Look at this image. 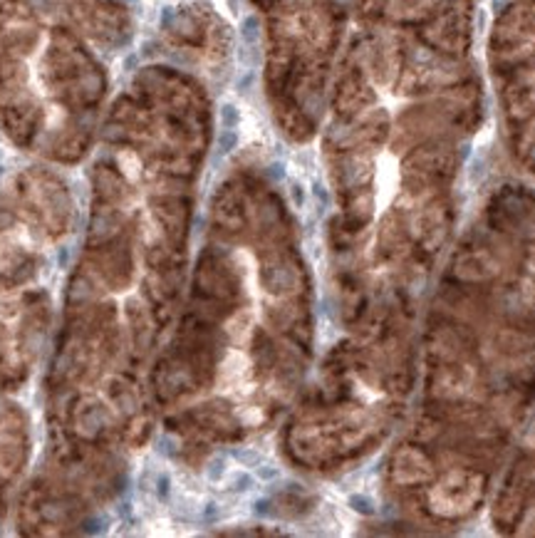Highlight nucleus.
Instances as JSON below:
<instances>
[{
    "mask_svg": "<svg viewBox=\"0 0 535 538\" xmlns=\"http://www.w3.org/2000/svg\"><path fill=\"white\" fill-rule=\"evenodd\" d=\"M240 35H243V40L248 45H253L255 40H258V35H260V23H258V17L255 15H248L245 20H243V25H240Z\"/></svg>",
    "mask_w": 535,
    "mask_h": 538,
    "instance_id": "1",
    "label": "nucleus"
},
{
    "mask_svg": "<svg viewBox=\"0 0 535 538\" xmlns=\"http://www.w3.org/2000/svg\"><path fill=\"white\" fill-rule=\"evenodd\" d=\"M238 122H240V112L236 109V104L225 102L221 107V124H223V129H236Z\"/></svg>",
    "mask_w": 535,
    "mask_h": 538,
    "instance_id": "2",
    "label": "nucleus"
},
{
    "mask_svg": "<svg viewBox=\"0 0 535 538\" xmlns=\"http://www.w3.org/2000/svg\"><path fill=\"white\" fill-rule=\"evenodd\" d=\"M236 144H238V134H236V129H223V132L218 134V154H228V152H233V149H236Z\"/></svg>",
    "mask_w": 535,
    "mask_h": 538,
    "instance_id": "3",
    "label": "nucleus"
},
{
    "mask_svg": "<svg viewBox=\"0 0 535 538\" xmlns=\"http://www.w3.org/2000/svg\"><path fill=\"white\" fill-rule=\"evenodd\" d=\"M350 506H352V511L362 513V516H372V513H374V504H372V498H367V496H362V494H352V496H350Z\"/></svg>",
    "mask_w": 535,
    "mask_h": 538,
    "instance_id": "4",
    "label": "nucleus"
},
{
    "mask_svg": "<svg viewBox=\"0 0 535 538\" xmlns=\"http://www.w3.org/2000/svg\"><path fill=\"white\" fill-rule=\"evenodd\" d=\"M225 474V456H213L206 467V476L211 481H221V476Z\"/></svg>",
    "mask_w": 535,
    "mask_h": 538,
    "instance_id": "5",
    "label": "nucleus"
},
{
    "mask_svg": "<svg viewBox=\"0 0 535 538\" xmlns=\"http://www.w3.org/2000/svg\"><path fill=\"white\" fill-rule=\"evenodd\" d=\"M233 456L240 461V467H258V464H263V456L258 452H253V449H238V452H233Z\"/></svg>",
    "mask_w": 535,
    "mask_h": 538,
    "instance_id": "6",
    "label": "nucleus"
},
{
    "mask_svg": "<svg viewBox=\"0 0 535 538\" xmlns=\"http://www.w3.org/2000/svg\"><path fill=\"white\" fill-rule=\"evenodd\" d=\"M255 474H258V479H260V481H275V479L280 476V469H278V467H265V464H258V467H255Z\"/></svg>",
    "mask_w": 535,
    "mask_h": 538,
    "instance_id": "7",
    "label": "nucleus"
},
{
    "mask_svg": "<svg viewBox=\"0 0 535 538\" xmlns=\"http://www.w3.org/2000/svg\"><path fill=\"white\" fill-rule=\"evenodd\" d=\"M253 486V476L251 474H236L233 481H231V489L233 491H248Z\"/></svg>",
    "mask_w": 535,
    "mask_h": 538,
    "instance_id": "8",
    "label": "nucleus"
},
{
    "mask_svg": "<svg viewBox=\"0 0 535 538\" xmlns=\"http://www.w3.org/2000/svg\"><path fill=\"white\" fill-rule=\"evenodd\" d=\"M268 176H270L273 181H280L282 176H285V169H282V164H273V166L268 169Z\"/></svg>",
    "mask_w": 535,
    "mask_h": 538,
    "instance_id": "9",
    "label": "nucleus"
},
{
    "mask_svg": "<svg viewBox=\"0 0 535 538\" xmlns=\"http://www.w3.org/2000/svg\"><path fill=\"white\" fill-rule=\"evenodd\" d=\"M255 513H258V516H268V513H270V501H268V498L255 501Z\"/></svg>",
    "mask_w": 535,
    "mask_h": 538,
    "instance_id": "10",
    "label": "nucleus"
},
{
    "mask_svg": "<svg viewBox=\"0 0 535 538\" xmlns=\"http://www.w3.org/2000/svg\"><path fill=\"white\" fill-rule=\"evenodd\" d=\"M293 201H295V206L300 209L302 203H305V194H302V186H293Z\"/></svg>",
    "mask_w": 535,
    "mask_h": 538,
    "instance_id": "11",
    "label": "nucleus"
},
{
    "mask_svg": "<svg viewBox=\"0 0 535 538\" xmlns=\"http://www.w3.org/2000/svg\"><path fill=\"white\" fill-rule=\"evenodd\" d=\"M159 496H161V498L169 496V476H161V479H159Z\"/></svg>",
    "mask_w": 535,
    "mask_h": 538,
    "instance_id": "12",
    "label": "nucleus"
},
{
    "mask_svg": "<svg viewBox=\"0 0 535 538\" xmlns=\"http://www.w3.org/2000/svg\"><path fill=\"white\" fill-rule=\"evenodd\" d=\"M216 516H218V509H216V504H208V509H206V518H208V521H213Z\"/></svg>",
    "mask_w": 535,
    "mask_h": 538,
    "instance_id": "13",
    "label": "nucleus"
},
{
    "mask_svg": "<svg viewBox=\"0 0 535 538\" xmlns=\"http://www.w3.org/2000/svg\"><path fill=\"white\" fill-rule=\"evenodd\" d=\"M65 263H67V251L62 248V251H60V266H65Z\"/></svg>",
    "mask_w": 535,
    "mask_h": 538,
    "instance_id": "14",
    "label": "nucleus"
}]
</instances>
